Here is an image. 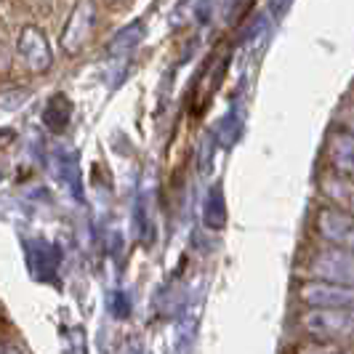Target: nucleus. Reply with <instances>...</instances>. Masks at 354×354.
Segmentation results:
<instances>
[{"label": "nucleus", "instance_id": "obj_1", "mask_svg": "<svg viewBox=\"0 0 354 354\" xmlns=\"http://www.w3.org/2000/svg\"><path fill=\"white\" fill-rule=\"evenodd\" d=\"M301 328L319 344L354 341V309H309Z\"/></svg>", "mask_w": 354, "mask_h": 354}, {"label": "nucleus", "instance_id": "obj_2", "mask_svg": "<svg viewBox=\"0 0 354 354\" xmlns=\"http://www.w3.org/2000/svg\"><path fill=\"white\" fill-rule=\"evenodd\" d=\"M309 277H319L322 283L352 285L354 288V253L349 250H322L309 261Z\"/></svg>", "mask_w": 354, "mask_h": 354}, {"label": "nucleus", "instance_id": "obj_3", "mask_svg": "<svg viewBox=\"0 0 354 354\" xmlns=\"http://www.w3.org/2000/svg\"><path fill=\"white\" fill-rule=\"evenodd\" d=\"M301 299L312 309H354V288L336 283H309L301 288Z\"/></svg>", "mask_w": 354, "mask_h": 354}, {"label": "nucleus", "instance_id": "obj_4", "mask_svg": "<svg viewBox=\"0 0 354 354\" xmlns=\"http://www.w3.org/2000/svg\"><path fill=\"white\" fill-rule=\"evenodd\" d=\"M317 230L322 232L325 240H330L333 245H338L341 250L354 253V216L344 211H322L317 218Z\"/></svg>", "mask_w": 354, "mask_h": 354}, {"label": "nucleus", "instance_id": "obj_5", "mask_svg": "<svg viewBox=\"0 0 354 354\" xmlns=\"http://www.w3.org/2000/svg\"><path fill=\"white\" fill-rule=\"evenodd\" d=\"M330 158L336 165H341V171L354 174V136L349 133H333L330 139Z\"/></svg>", "mask_w": 354, "mask_h": 354}, {"label": "nucleus", "instance_id": "obj_6", "mask_svg": "<svg viewBox=\"0 0 354 354\" xmlns=\"http://www.w3.org/2000/svg\"><path fill=\"white\" fill-rule=\"evenodd\" d=\"M330 195L336 197L338 203L344 205V213H349L354 216V187H344V184H330V189H328Z\"/></svg>", "mask_w": 354, "mask_h": 354}, {"label": "nucleus", "instance_id": "obj_7", "mask_svg": "<svg viewBox=\"0 0 354 354\" xmlns=\"http://www.w3.org/2000/svg\"><path fill=\"white\" fill-rule=\"evenodd\" d=\"M299 354H346V352H344V349H338L336 344H319V341H315V344L301 346Z\"/></svg>", "mask_w": 354, "mask_h": 354}, {"label": "nucleus", "instance_id": "obj_8", "mask_svg": "<svg viewBox=\"0 0 354 354\" xmlns=\"http://www.w3.org/2000/svg\"><path fill=\"white\" fill-rule=\"evenodd\" d=\"M0 354H8V352H6V346H3V344H0Z\"/></svg>", "mask_w": 354, "mask_h": 354}]
</instances>
